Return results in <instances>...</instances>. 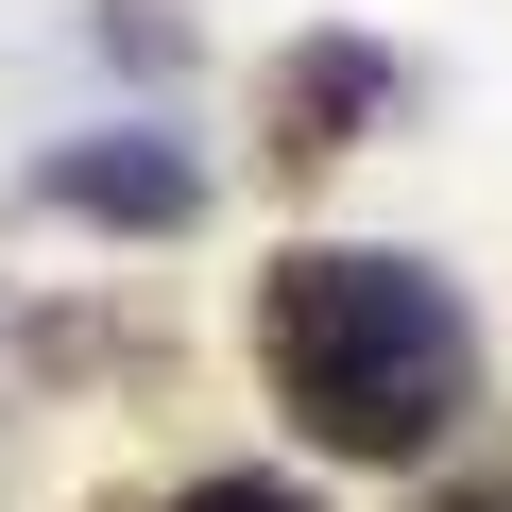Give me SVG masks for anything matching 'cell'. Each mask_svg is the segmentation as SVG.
<instances>
[{
    "mask_svg": "<svg viewBox=\"0 0 512 512\" xmlns=\"http://www.w3.org/2000/svg\"><path fill=\"white\" fill-rule=\"evenodd\" d=\"M376 103H393V52L376 35H308V52H274V103H256V120H274L291 171H325V154H359Z\"/></svg>",
    "mask_w": 512,
    "mask_h": 512,
    "instance_id": "obj_2",
    "label": "cell"
},
{
    "mask_svg": "<svg viewBox=\"0 0 512 512\" xmlns=\"http://www.w3.org/2000/svg\"><path fill=\"white\" fill-rule=\"evenodd\" d=\"M35 205H69V222H137V239H171V222H205V171H188L171 137H69V154L35 171Z\"/></svg>",
    "mask_w": 512,
    "mask_h": 512,
    "instance_id": "obj_3",
    "label": "cell"
},
{
    "mask_svg": "<svg viewBox=\"0 0 512 512\" xmlns=\"http://www.w3.org/2000/svg\"><path fill=\"white\" fill-rule=\"evenodd\" d=\"M171 512H308V478H205V495H171Z\"/></svg>",
    "mask_w": 512,
    "mask_h": 512,
    "instance_id": "obj_4",
    "label": "cell"
},
{
    "mask_svg": "<svg viewBox=\"0 0 512 512\" xmlns=\"http://www.w3.org/2000/svg\"><path fill=\"white\" fill-rule=\"evenodd\" d=\"M427 512H512V495H427Z\"/></svg>",
    "mask_w": 512,
    "mask_h": 512,
    "instance_id": "obj_5",
    "label": "cell"
},
{
    "mask_svg": "<svg viewBox=\"0 0 512 512\" xmlns=\"http://www.w3.org/2000/svg\"><path fill=\"white\" fill-rule=\"evenodd\" d=\"M256 376H274V410L325 461H427L478 410V325H461V291L427 256L308 239V256L256 274Z\"/></svg>",
    "mask_w": 512,
    "mask_h": 512,
    "instance_id": "obj_1",
    "label": "cell"
}]
</instances>
